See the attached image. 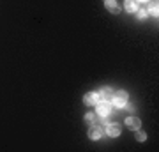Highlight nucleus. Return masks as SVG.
Masks as SVG:
<instances>
[{"label": "nucleus", "instance_id": "f257e3e1", "mask_svg": "<svg viewBox=\"0 0 159 152\" xmlns=\"http://www.w3.org/2000/svg\"><path fill=\"white\" fill-rule=\"evenodd\" d=\"M127 101H129L127 92H125V90H119V92L113 94V97H111L110 103H113V106H117V108H124L125 104H127Z\"/></svg>", "mask_w": 159, "mask_h": 152}, {"label": "nucleus", "instance_id": "f03ea898", "mask_svg": "<svg viewBox=\"0 0 159 152\" xmlns=\"http://www.w3.org/2000/svg\"><path fill=\"white\" fill-rule=\"evenodd\" d=\"M94 106H96V113L101 118L108 117L110 113H111V104H110V101H97Z\"/></svg>", "mask_w": 159, "mask_h": 152}, {"label": "nucleus", "instance_id": "7ed1b4c3", "mask_svg": "<svg viewBox=\"0 0 159 152\" xmlns=\"http://www.w3.org/2000/svg\"><path fill=\"white\" fill-rule=\"evenodd\" d=\"M104 135V127L101 124H90L89 127V138L90 140H101Z\"/></svg>", "mask_w": 159, "mask_h": 152}, {"label": "nucleus", "instance_id": "20e7f679", "mask_svg": "<svg viewBox=\"0 0 159 152\" xmlns=\"http://www.w3.org/2000/svg\"><path fill=\"white\" fill-rule=\"evenodd\" d=\"M106 135L108 136H111V138H115V136H119L120 133H122V127H120V124L119 122H113V124H111V122H110V124H106Z\"/></svg>", "mask_w": 159, "mask_h": 152}, {"label": "nucleus", "instance_id": "39448f33", "mask_svg": "<svg viewBox=\"0 0 159 152\" xmlns=\"http://www.w3.org/2000/svg\"><path fill=\"white\" fill-rule=\"evenodd\" d=\"M97 94V99H101V101H111V97H113V90L110 89V87H102Z\"/></svg>", "mask_w": 159, "mask_h": 152}, {"label": "nucleus", "instance_id": "423d86ee", "mask_svg": "<svg viewBox=\"0 0 159 152\" xmlns=\"http://www.w3.org/2000/svg\"><path fill=\"white\" fill-rule=\"evenodd\" d=\"M125 126H127V129L136 131V129L142 127V120H140L138 117H127L125 118Z\"/></svg>", "mask_w": 159, "mask_h": 152}, {"label": "nucleus", "instance_id": "0eeeda50", "mask_svg": "<svg viewBox=\"0 0 159 152\" xmlns=\"http://www.w3.org/2000/svg\"><path fill=\"white\" fill-rule=\"evenodd\" d=\"M104 7H106L111 14H119L120 12V6H119L117 0H104Z\"/></svg>", "mask_w": 159, "mask_h": 152}, {"label": "nucleus", "instance_id": "6e6552de", "mask_svg": "<svg viewBox=\"0 0 159 152\" xmlns=\"http://www.w3.org/2000/svg\"><path fill=\"white\" fill-rule=\"evenodd\" d=\"M97 101H99V99H97L96 92H87L85 96H83V103H85L87 106H94Z\"/></svg>", "mask_w": 159, "mask_h": 152}, {"label": "nucleus", "instance_id": "1a4fd4ad", "mask_svg": "<svg viewBox=\"0 0 159 152\" xmlns=\"http://www.w3.org/2000/svg\"><path fill=\"white\" fill-rule=\"evenodd\" d=\"M145 11H147V14H152V16H157V12H159L157 2H156V0H148V7L145 9Z\"/></svg>", "mask_w": 159, "mask_h": 152}, {"label": "nucleus", "instance_id": "9d476101", "mask_svg": "<svg viewBox=\"0 0 159 152\" xmlns=\"http://www.w3.org/2000/svg\"><path fill=\"white\" fill-rule=\"evenodd\" d=\"M124 9L127 12H136L138 2H136V0H124Z\"/></svg>", "mask_w": 159, "mask_h": 152}, {"label": "nucleus", "instance_id": "9b49d317", "mask_svg": "<svg viewBox=\"0 0 159 152\" xmlns=\"http://www.w3.org/2000/svg\"><path fill=\"white\" fill-rule=\"evenodd\" d=\"M85 120L90 122V124H99V122H101V117H99L96 112H90V113H85Z\"/></svg>", "mask_w": 159, "mask_h": 152}, {"label": "nucleus", "instance_id": "f8f14e48", "mask_svg": "<svg viewBox=\"0 0 159 152\" xmlns=\"http://www.w3.org/2000/svg\"><path fill=\"white\" fill-rule=\"evenodd\" d=\"M134 133H136V135H134V138H136V141H145V140H147V135H145L143 131L136 129Z\"/></svg>", "mask_w": 159, "mask_h": 152}, {"label": "nucleus", "instance_id": "ddd939ff", "mask_svg": "<svg viewBox=\"0 0 159 152\" xmlns=\"http://www.w3.org/2000/svg\"><path fill=\"white\" fill-rule=\"evenodd\" d=\"M136 16H138V20H145L148 14H147V11H145V9H136Z\"/></svg>", "mask_w": 159, "mask_h": 152}, {"label": "nucleus", "instance_id": "4468645a", "mask_svg": "<svg viewBox=\"0 0 159 152\" xmlns=\"http://www.w3.org/2000/svg\"><path fill=\"white\" fill-rule=\"evenodd\" d=\"M136 2H148V0H136Z\"/></svg>", "mask_w": 159, "mask_h": 152}]
</instances>
